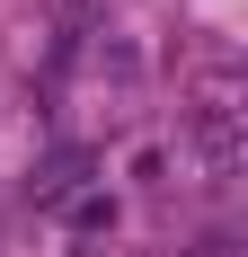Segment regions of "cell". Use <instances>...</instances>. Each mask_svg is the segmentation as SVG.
<instances>
[{"instance_id": "obj_3", "label": "cell", "mask_w": 248, "mask_h": 257, "mask_svg": "<svg viewBox=\"0 0 248 257\" xmlns=\"http://www.w3.org/2000/svg\"><path fill=\"white\" fill-rule=\"evenodd\" d=\"M230 248H239V239H230V231H213V239H204L195 257H230Z\"/></svg>"}, {"instance_id": "obj_1", "label": "cell", "mask_w": 248, "mask_h": 257, "mask_svg": "<svg viewBox=\"0 0 248 257\" xmlns=\"http://www.w3.org/2000/svg\"><path fill=\"white\" fill-rule=\"evenodd\" d=\"M177 142H186L204 186H230V169H239V106H230V89H204L195 106H177Z\"/></svg>"}, {"instance_id": "obj_2", "label": "cell", "mask_w": 248, "mask_h": 257, "mask_svg": "<svg viewBox=\"0 0 248 257\" xmlns=\"http://www.w3.org/2000/svg\"><path fill=\"white\" fill-rule=\"evenodd\" d=\"M62 222H71V231H115V204H106V195H71Z\"/></svg>"}]
</instances>
